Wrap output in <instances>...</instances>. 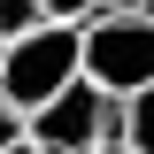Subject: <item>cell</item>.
Segmentation results:
<instances>
[{"mask_svg": "<svg viewBox=\"0 0 154 154\" xmlns=\"http://www.w3.org/2000/svg\"><path fill=\"white\" fill-rule=\"evenodd\" d=\"M16 154H38V146H16Z\"/></svg>", "mask_w": 154, "mask_h": 154, "instance_id": "cell-10", "label": "cell"}, {"mask_svg": "<svg viewBox=\"0 0 154 154\" xmlns=\"http://www.w3.org/2000/svg\"><path fill=\"white\" fill-rule=\"evenodd\" d=\"M46 8V23H93L100 16V0H38Z\"/></svg>", "mask_w": 154, "mask_h": 154, "instance_id": "cell-7", "label": "cell"}, {"mask_svg": "<svg viewBox=\"0 0 154 154\" xmlns=\"http://www.w3.org/2000/svg\"><path fill=\"white\" fill-rule=\"evenodd\" d=\"M108 139H123V100H108L100 85H85V77L31 116V146L38 154H93V146H108Z\"/></svg>", "mask_w": 154, "mask_h": 154, "instance_id": "cell-3", "label": "cell"}, {"mask_svg": "<svg viewBox=\"0 0 154 154\" xmlns=\"http://www.w3.org/2000/svg\"><path fill=\"white\" fill-rule=\"evenodd\" d=\"M100 16H154V0H100Z\"/></svg>", "mask_w": 154, "mask_h": 154, "instance_id": "cell-8", "label": "cell"}, {"mask_svg": "<svg viewBox=\"0 0 154 154\" xmlns=\"http://www.w3.org/2000/svg\"><path fill=\"white\" fill-rule=\"evenodd\" d=\"M85 77V23H46V31L0 46V100L38 116L54 93H69Z\"/></svg>", "mask_w": 154, "mask_h": 154, "instance_id": "cell-1", "label": "cell"}, {"mask_svg": "<svg viewBox=\"0 0 154 154\" xmlns=\"http://www.w3.org/2000/svg\"><path fill=\"white\" fill-rule=\"evenodd\" d=\"M123 146H131V154H154V93L123 100Z\"/></svg>", "mask_w": 154, "mask_h": 154, "instance_id": "cell-5", "label": "cell"}, {"mask_svg": "<svg viewBox=\"0 0 154 154\" xmlns=\"http://www.w3.org/2000/svg\"><path fill=\"white\" fill-rule=\"evenodd\" d=\"M93 154H131V146H123V139H108V146H93Z\"/></svg>", "mask_w": 154, "mask_h": 154, "instance_id": "cell-9", "label": "cell"}, {"mask_svg": "<svg viewBox=\"0 0 154 154\" xmlns=\"http://www.w3.org/2000/svg\"><path fill=\"white\" fill-rule=\"evenodd\" d=\"M85 85L108 100L154 93V16H93L85 23Z\"/></svg>", "mask_w": 154, "mask_h": 154, "instance_id": "cell-2", "label": "cell"}, {"mask_svg": "<svg viewBox=\"0 0 154 154\" xmlns=\"http://www.w3.org/2000/svg\"><path fill=\"white\" fill-rule=\"evenodd\" d=\"M16 146H31V116L0 100V154H16Z\"/></svg>", "mask_w": 154, "mask_h": 154, "instance_id": "cell-6", "label": "cell"}, {"mask_svg": "<svg viewBox=\"0 0 154 154\" xmlns=\"http://www.w3.org/2000/svg\"><path fill=\"white\" fill-rule=\"evenodd\" d=\"M31 31H46V8L38 0H0V46H16Z\"/></svg>", "mask_w": 154, "mask_h": 154, "instance_id": "cell-4", "label": "cell"}]
</instances>
